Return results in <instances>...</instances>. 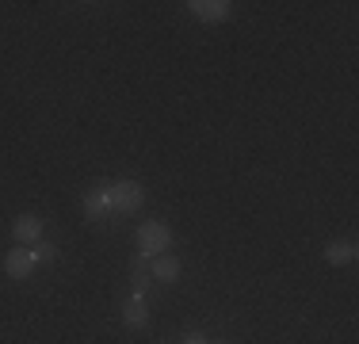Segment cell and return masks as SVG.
Here are the masks:
<instances>
[{
  "label": "cell",
  "instance_id": "cell-4",
  "mask_svg": "<svg viewBox=\"0 0 359 344\" xmlns=\"http://www.w3.org/2000/svg\"><path fill=\"white\" fill-rule=\"evenodd\" d=\"M35 253H31L27 245H20V249H12V253L4 256V272L12 275V279H27L31 272H35Z\"/></svg>",
  "mask_w": 359,
  "mask_h": 344
},
{
  "label": "cell",
  "instance_id": "cell-7",
  "mask_svg": "<svg viewBox=\"0 0 359 344\" xmlns=\"http://www.w3.org/2000/svg\"><path fill=\"white\" fill-rule=\"evenodd\" d=\"M149 268H153V279L172 283L180 275V260H176V256H168V253H161V256H153V260H149Z\"/></svg>",
  "mask_w": 359,
  "mask_h": 344
},
{
  "label": "cell",
  "instance_id": "cell-3",
  "mask_svg": "<svg viewBox=\"0 0 359 344\" xmlns=\"http://www.w3.org/2000/svg\"><path fill=\"white\" fill-rule=\"evenodd\" d=\"M84 214L88 222H107L111 214V184H96L92 192H84Z\"/></svg>",
  "mask_w": 359,
  "mask_h": 344
},
{
  "label": "cell",
  "instance_id": "cell-13",
  "mask_svg": "<svg viewBox=\"0 0 359 344\" xmlns=\"http://www.w3.org/2000/svg\"><path fill=\"white\" fill-rule=\"evenodd\" d=\"M215 344H226V340H215Z\"/></svg>",
  "mask_w": 359,
  "mask_h": 344
},
{
  "label": "cell",
  "instance_id": "cell-2",
  "mask_svg": "<svg viewBox=\"0 0 359 344\" xmlns=\"http://www.w3.org/2000/svg\"><path fill=\"white\" fill-rule=\"evenodd\" d=\"M172 245V230L165 226V222H145V226L138 230V253L142 256H161L165 249Z\"/></svg>",
  "mask_w": 359,
  "mask_h": 344
},
{
  "label": "cell",
  "instance_id": "cell-11",
  "mask_svg": "<svg viewBox=\"0 0 359 344\" xmlns=\"http://www.w3.org/2000/svg\"><path fill=\"white\" fill-rule=\"evenodd\" d=\"M31 253H35V260H39V264H50L57 249H54V245H46V241H39V245H31Z\"/></svg>",
  "mask_w": 359,
  "mask_h": 344
},
{
  "label": "cell",
  "instance_id": "cell-6",
  "mask_svg": "<svg viewBox=\"0 0 359 344\" xmlns=\"http://www.w3.org/2000/svg\"><path fill=\"white\" fill-rule=\"evenodd\" d=\"M12 234H15V241L20 245H39V237H42V222L35 218V214H20L15 218V226H12Z\"/></svg>",
  "mask_w": 359,
  "mask_h": 344
},
{
  "label": "cell",
  "instance_id": "cell-5",
  "mask_svg": "<svg viewBox=\"0 0 359 344\" xmlns=\"http://www.w3.org/2000/svg\"><path fill=\"white\" fill-rule=\"evenodd\" d=\"M187 8H191V15H195V20H203V23H222L233 4H229V0H191Z\"/></svg>",
  "mask_w": 359,
  "mask_h": 344
},
{
  "label": "cell",
  "instance_id": "cell-8",
  "mask_svg": "<svg viewBox=\"0 0 359 344\" xmlns=\"http://www.w3.org/2000/svg\"><path fill=\"white\" fill-rule=\"evenodd\" d=\"M130 279H134V291H138V295H142V291L145 287H149V283H153V268H149V256H134V264H130Z\"/></svg>",
  "mask_w": 359,
  "mask_h": 344
},
{
  "label": "cell",
  "instance_id": "cell-10",
  "mask_svg": "<svg viewBox=\"0 0 359 344\" xmlns=\"http://www.w3.org/2000/svg\"><path fill=\"white\" fill-rule=\"evenodd\" d=\"M123 322L130 325V329H142V325H145V303H142V295H134L130 303L123 306Z\"/></svg>",
  "mask_w": 359,
  "mask_h": 344
},
{
  "label": "cell",
  "instance_id": "cell-9",
  "mask_svg": "<svg viewBox=\"0 0 359 344\" xmlns=\"http://www.w3.org/2000/svg\"><path fill=\"white\" fill-rule=\"evenodd\" d=\"M325 260L329 264H352L355 260V245L352 241H332V245L325 249Z\"/></svg>",
  "mask_w": 359,
  "mask_h": 344
},
{
  "label": "cell",
  "instance_id": "cell-1",
  "mask_svg": "<svg viewBox=\"0 0 359 344\" xmlns=\"http://www.w3.org/2000/svg\"><path fill=\"white\" fill-rule=\"evenodd\" d=\"M142 203H145L142 184H134V180H118V184H111V211L115 214H138Z\"/></svg>",
  "mask_w": 359,
  "mask_h": 344
},
{
  "label": "cell",
  "instance_id": "cell-12",
  "mask_svg": "<svg viewBox=\"0 0 359 344\" xmlns=\"http://www.w3.org/2000/svg\"><path fill=\"white\" fill-rule=\"evenodd\" d=\"M180 344H210V340H207V337H184Z\"/></svg>",
  "mask_w": 359,
  "mask_h": 344
}]
</instances>
